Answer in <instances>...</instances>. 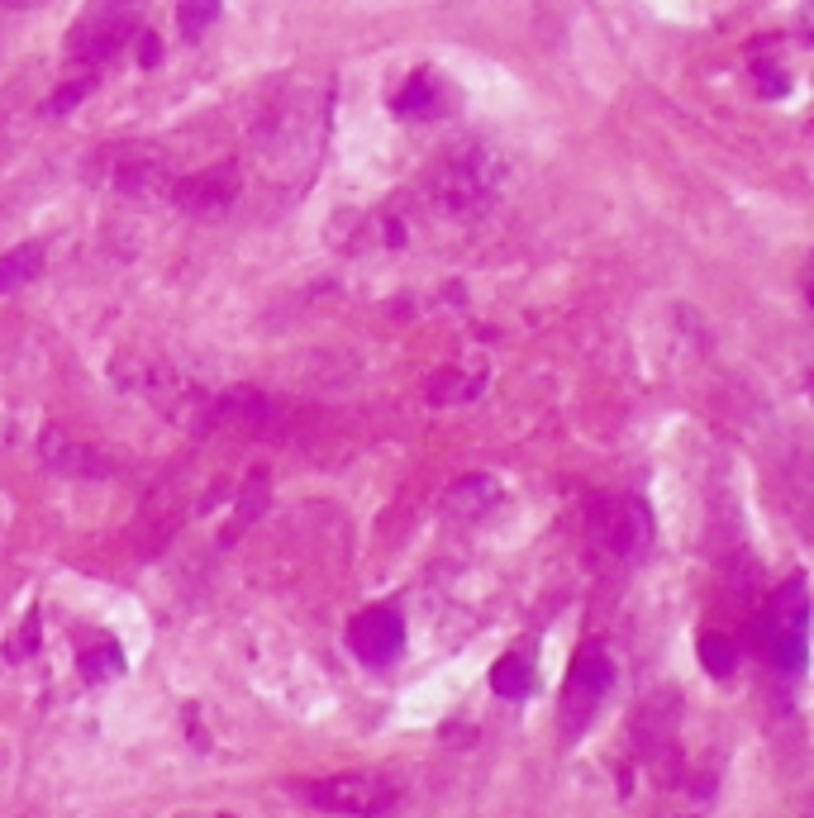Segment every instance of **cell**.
<instances>
[{"instance_id": "1", "label": "cell", "mask_w": 814, "mask_h": 818, "mask_svg": "<svg viewBox=\"0 0 814 818\" xmlns=\"http://www.w3.org/2000/svg\"><path fill=\"white\" fill-rule=\"evenodd\" d=\"M500 157L491 148H481V143H467V148H457L438 162L429 181H424V200L434 205L438 215H453V219H472L481 215L500 191Z\"/></svg>"}, {"instance_id": "2", "label": "cell", "mask_w": 814, "mask_h": 818, "mask_svg": "<svg viewBox=\"0 0 814 818\" xmlns=\"http://www.w3.org/2000/svg\"><path fill=\"white\" fill-rule=\"evenodd\" d=\"M296 795L305 804L324 809V814H343V818H381L400 804L396 785L372 776V771H338V776L296 780Z\"/></svg>"}, {"instance_id": "3", "label": "cell", "mask_w": 814, "mask_h": 818, "mask_svg": "<svg viewBox=\"0 0 814 818\" xmlns=\"http://www.w3.org/2000/svg\"><path fill=\"white\" fill-rule=\"evenodd\" d=\"M139 39V20H134V10L124 5V0H105L96 10H86L72 29V62L77 67H100V62H110L115 53H124L129 43Z\"/></svg>"}, {"instance_id": "4", "label": "cell", "mask_w": 814, "mask_h": 818, "mask_svg": "<svg viewBox=\"0 0 814 818\" xmlns=\"http://www.w3.org/2000/svg\"><path fill=\"white\" fill-rule=\"evenodd\" d=\"M315 138H319V119H315V110H310V100H291V96L277 100L258 129L262 153L267 157L281 153V167L296 162V157H300V167H310V162H315V148H319Z\"/></svg>"}, {"instance_id": "5", "label": "cell", "mask_w": 814, "mask_h": 818, "mask_svg": "<svg viewBox=\"0 0 814 818\" xmlns=\"http://www.w3.org/2000/svg\"><path fill=\"white\" fill-rule=\"evenodd\" d=\"M239 162H215V167H205V172H191L172 181V205L186 210V215L196 219H210L219 210H229L234 200H239Z\"/></svg>"}, {"instance_id": "6", "label": "cell", "mask_w": 814, "mask_h": 818, "mask_svg": "<svg viewBox=\"0 0 814 818\" xmlns=\"http://www.w3.org/2000/svg\"><path fill=\"white\" fill-rule=\"evenodd\" d=\"M762 643L781 666H800L805 657V581H791L767 609Z\"/></svg>"}, {"instance_id": "7", "label": "cell", "mask_w": 814, "mask_h": 818, "mask_svg": "<svg viewBox=\"0 0 814 818\" xmlns=\"http://www.w3.org/2000/svg\"><path fill=\"white\" fill-rule=\"evenodd\" d=\"M348 643L358 652L362 662L372 666H386L400 657V643H405V624H400V614L391 604H372V609H362L353 628H348Z\"/></svg>"}, {"instance_id": "8", "label": "cell", "mask_w": 814, "mask_h": 818, "mask_svg": "<svg viewBox=\"0 0 814 818\" xmlns=\"http://www.w3.org/2000/svg\"><path fill=\"white\" fill-rule=\"evenodd\" d=\"M39 452H43L48 467L67 471V476H110V471H115L110 452L96 448V443H86V438H72L67 429H43Z\"/></svg>"}, {"instance_id": "9", "label": "cell", "mask_w": 814, "mask_h": 818, "mask_svg": "<svg viewBox=\"0 0 814 818\" xmlns=\"http://www.w3.org/2000/svg\"><path fill=\"white\" fill-rule=\"evenodd\" d=\"M591 528L610 543V552H634L648 524H643V509H638L634 500L610 495V500H596V505H591Z\"/></svg>"}, {"instance_id": "10", "label": "cell", "mask_w": 814, "mask_h": 818, "mask_svg": "<svg viewBox=\"0 0 814 818\" xmlns=\"http://www.w3.org/2000/svg\"><path fill=\"white\" fill-rule=\"evenodd\" d=\"M443 110H448V86H443V77L429 72V67L410 72L405 86L391 96V115L396 119H438Z\"/></svg>"}, {"instance_id": "11", "label": "cell", "mask_w": 814, "mask_h": 818, "mask_svg": "<svg viewBox=\"0 0 814 818\" xmlns=\"http://www.w3.org/2000/svg\"><path fill=\"white\" fill-rule=\"evenodd\" d=\"M110 181H115V191H124V195L158 191L162 181H167V162H162L153 148H120L115 162H110Z\"/></svg>"}, {"instance_id": "12", "label": "cell", "mask_w": 814, "mask_h": 818, "mask_svg": "<svg viewBox=\"0 0 814 818\" xmlns=\"http://www.w3.org/2000/svg\"><path fill=\"white\" fill-rule=\"evenodd\" d=\"M610 671H615V666H610V657L591 647V652L572 666V681H567V709H572V714L591 709V704L600 700V690L610 685Z\"/></svg>"}, {"instance_id": "13", "label": "cell", "mask_w": 814, "mask_h": 818, "mask_svg": "<svg viewBox=\"0 0 814 818\" xmlns=\"http://www.w3.org/2000/svg\"><path fill=\"white\" fill-rule=\"evenodd\" d=\"M43 262H48V248H43V243H20V248L0 253V295L24 291V286L43 272Z\"/></svg>"}, {"instance_id": "14", "label": "cell", "mask_w": 814, "mask_h": 818, "mask_svg": "<svg viewBox=\"0 0 814 818\" xmlns=\"http://www.w3.org/2000/svg\"><path fill=\"white\" fill-rule=\"evenodd\" d=\"M481 390V376H467L462 367H443L434 371V381H429V400L434 405H462V400H472Z\"/></svg>"}, {"instance_id": "15", "label": "cell", "mask_w": 814, "mask_h": 818, "mask_svg": "<svg viewBox=\"0 0 814 818\" xmlns=\"http://www.w3.org/2000/svg\"><path fill=\"white\" fill-rule=\"evenodd\" d=\"M219 20V0H177V29L186 39H200Z\"/></svg>"}, {"instance_id": "16", "label": "cell", "mask_w": 814, "mask_h": 818, "mask_svg": "<svg viewBox=\"0 0 814 818\" xmlns=\"http://www.w3.org/2000/svg\"><path fill=\"white\" fill-rule=\"evenodd\" d=\"M491 685H496V695H510V700H519V695H529V662L524 657H500L496 671H491Z\"/></svg>"}, {"instance_id": "17", "label": "cell", "mask_w": 814, "mask_h": 818, "mask_svg": "<svg viewBox=\"0 0 814 818\" xmlns=\"http://www.w3.org/2000/svg\"><path fill=\"white\" fill-rule=\"evenodd\" d=\"M700 662L710 666L715 676H729V671H734V662H738L734 638H724V633H705V638H700Z\"/></svg>"}, {"instance_id": "18", "label": "cell", "mask_w": 814, "mask_h": 818, "mask_svg": "<svg viewBox=\"0 0 814 818\" xmlns=\"http://www.w3.org/2000/svg\"><path fill=\"white\" fill-rule=\"evenodd\" d=\"M91 86H96V77H77V81H67V86H58L53 96L43 100V115H67L81 96H91Z\"/></svg>"}, {"instance_id": "19", "label": "cell", "mask_w": 814, "mask_h": 818, "mask_svg": "<svg viewBox=\"0 0 814 818\" xmlns=\"http://www.w3.org/2000/svg\"><path fill=\"white\" fill-rule=\"evenodd\" d=\"M162 58V39L153 29H139V67H158Z\"/></svg>"}, {"instance_id": "20", "label": "cell", "mask_w": 814, "mask_h": 818, "mask_svg": "<svg viewBox=\"0 0 814 818\" xmlns=\"http://www.w3.org/2000/svg\"><path fill=\"white\" fill-rule=\"evenodd\" d=\"M0 5H10V10H34V5H43V0H0Z\"/></svg>"}]
</instances>
